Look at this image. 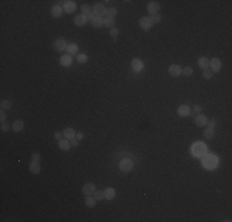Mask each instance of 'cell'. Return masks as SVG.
<instances>
[{
    "mask_svg": "<svg viewBox=\"0 0 232 222\" xmlns=\"http://www.w3.org/2000/svg\"><path fill=\"white\" fill-rule=\"evenodd\" d=\"M201 163H202V167L207 170H212L217 167L219 164V158L215 154H205L204 157H201Z\"/></svg>",
    "mask_w": 232,
    "mask_h": 222,
    "instance_id": "obj_1",
    "label": "cell"
},
{
    "mask_svg": "<svg viewBox=\"0 0 232 222\" xmlns=\"http://www.w3.org/2000/svg\"><path fill=\"white\" fill-rule=\"evenodd\" d=\"M206 153H207V147H206L205 143H202V142H195V143L192 146V154H193L194 157L201 158V157H204Z\"/></svg>",
    "mask_w": 232,
    "mask_h": 222,
    "instance_id": "obj_2",
    "label": "cell"
},
{
    "mask_svg": "<svg viewBox=\"0 0 232 222\" xmlns=\"http://www.w3.org/2000/svg\"><path fill=\"white\" fill-rule=\"evenodd\" d=\"M119 167L122 173H130L133 169V162L130 158H122L120 160Z\"/></svg>",
    "mask_w": 232,
    "mask_h": 222,
    "instance_id": "obj_3",
    "label": "cell"
},
{
    "mask_svg": "<svg viewBox=\"0 0 232 222\" xmlns=\"http://www.w3.org/2000/svg\"><path fill=\"white\" fill-rule=\"evenodd\" d=\"M138 25H140V27H141L142 30H144V31L149 30V29L153 26V24H152L151 19H149L148 16H143V17H141V19H140V21H138Z\"/></svg>",
    "mask_w": 232,
    "mask_h": 222,
    "instance_id": "obj_4",
    "label": "cell"
},
{
    "mask_svg": "<svg viewBox=\"0 0 232 222\" xmlns=\"http://www.w3.org/2000/svg\"><path fill=\"white\" fill-rule=\"evenodd\" d=\"M67 41L64 38H58L53 42V48L57 51V52H63L64 50H67Z\"/></svg>",
    "mask_w": 232,
    "mask_h": 222,
    "instance_id": "obj_5",
    "label": "cell"
},
{
    "mask_svg": "<svg viewBox=\"0 0 232 222\" xmlns=\"http://www.w3.org/2000/svg\"><path fill=\"white\" fill-rule=\"evenodd\" d=\"M92 12L95 15V16H102V15H105V12H106V9H105V6H104V4H95L94 6H93V9H92Z\"/></svg>",
    "mask_w": 232,
    "mask_h": 222,
    "instance_id": "obj_6",
    "label": "cell"
},
{
    "mask_svg": "<svg viewBox=\"0 0 232 222\" xmlns=\"http://www.w3.org/2000/svg\"><path fill=\"white\" fill-rule=\"evenodd\" d=\"M131 67H132L133 72L140 73V72L144 68V63H143L142 59H140V58H133L132 62H131Z\"/></svg>",
    "mask_w": 232,
    "mask_h": 222,
    "instance_id": "obj_7",
    "label": "cell"
},
{
    "mask_svg": "<svg viewBox=\"0 0 232 222\" xmlns=\"http://www.w3.org/2000/svg\"><path fill=\"white\" fill-rule=\"evenodd\" d=\"M82 192L85 195V196H90L95 192V185L93 183H87L85 185H83L82 188Z\"/></svg>",
    "mask_w": 232,
    "mask_h": 222,
    "instance_id": "obj_8",
    "label": "cell"
},
{
    "mask_svg": "<svg viewBox=\"0 0 232 222\" xmlns=\"http://www.w3.org/2000/svg\"><path fill=\"white\" fill-rule=\"evenodd\" d=\"M77 9V4L73 0H68L63 4V10L66 11L67 14H73Z\"/></svg>",
    "mask_w": 232,
    "mask_h": 222,
    "instance_id": "obj_9",
    "label": "cell"
},
{
    "mask_svg": "<svg viewBox=\"0 0 232 222\" xmlns=\"http://www.w3.org/2000/svg\"><path fill=\"white\" fill-rule=\"evenodd\" d=\"M190 107H189V105H180L179 107H178V110H177V114L180 116V117H185V116H189L190 115Z\"/></svg>",
    "mask_w": 232,
    "mask_h": 222,
    "instance_id": "obj_10",
    "label": "cell"
},
{
    "mask_svg": "<svg viewBox=\"0 0 232 222\" xmlns=\"http://www.w3.org/2000/svg\"><path fill=\"white\" fill-rule=\"evenodd\" d=\"M159 9H161V5L157 1H149L148 5H147V10H148V12L151 15L152 14H157L159 11Z\"/></svg>",
    "mask_w": 232,
    "mask_h": 222,
    "instance_id": "obj_11",
    "label": "cell"
},
{
    "mask_svg": "<svg viewBox=\"0 0 232 222\" xmlns=\"http://www.w3.org/2000/svg\"><path fill=\"white\" fill-rule=\"evenodd\" d=\"M88 22V19H87V15H84V14H78L75 17H74V24L77 25V26H84L85 24Z\"/></svg>",
    "mask_w": 232,
    "mask_h": 222,
    "instance_id": "obj_12",
    "label": "cell"
},
{
    "mask_svg": "<svg viewBox=\"0 0 232 222\" xmlns=\"http://www.w3.org/2000/svg\"><path fill=\"white\" fill-rule=\"evenodd\" d=\"M168 72H169V74L172 75V77H179L180 74H182V68H180V65H178V64H172L169 68H168Z\"/></svg>",
    "mask_w": 232,
    "mask_h": 222,
    "instance_id": "obj_13",
    "label": "cell"
},
{
    "mask_svg": "<svg viewBox=\"0 0 232 222\" xmlns=\"http://www.w3.org/2000/svg\"><path fill=\"white\" fill-rule=\"evenodd\" d=\"M209 67L211 68L212 72L217 73V72L221 69V61H220L219 58H212V59L210 61V63H209Z\"/></svg>",
    "mask_w": 232,
    "mask_h": 222,
    "instance_id": "obj_14",
    "label": "cell"
},
{
    "mask_svg": "<svg viewBox=\"0 0 232 222\" xmlns=\"http://www.w3.org/2000/svg\"><path fill=\"white\" fill-rule=\"evenodd\" d=\"M72 63H73V59H72V56H69V54H63L59 58V64L62 67H70Z\"/></svg>",
    "mask_w": 232,
    "mask_h": 222,
    "instance_id": "obj_15",
    "label": "cell"
},
{
    "mask_svg": "<svg viewBox=\"0 0 232 222\" xmlns=\"http://www.w3.org/2000/svg\"><path fill=\"white\" fill-rule=\"evenodd\" d=\"M207 117L205 116V115H201V114H198V116L195 117V125L199 127H204L206 126V124H207Z\"/></svg>",
    "mask_w": 232,
    "mask_h": 222,
    "instance_id": "obj_16",
    "label": "cell"
},
{
    "mask_svg": "<svg viewBox=\"0 0 232 222\" xmlns=\"http://www.w3.org/2000/svg\"><path fill=\"white\" fill-rule=\"evenodd\" d=\"M75 135H77V132H75V130L72 128V127H67V128L63 130V136L66 137L67 139H73V138H75Z\"/></svg>",
    "mask_w": 232,
    "mask_h": 222,
    "instance_id": "obj_17",
    "label": "cell"
},
{
    "mask_svg": "<svg viewBox=\"0 0 232 222\" xmlns=\"http://www.w3.org/2000/svg\"><path fill=\"white\" fill-rule=\"evenodd\" d=\"M62 14H63V7L61 5H54L52 7V10H51V15L53 17H61Z\"/></svg>",
    "mask_w": 232,
    "mask_h": 222,
    "instance_id": "obj_18",
    "label": "cell"
},
{
    "mask_svg": "<svg viewBox=\"0 0 232 222\" xmlns=\"http://www.w3.org/2000/svg\"><path fill=\"white\" fill-rule=\"evenodd\" d=\"M90 24H92V26H93V27L100 29V27H102V26H104V19H102V17H100V16H94V19L90 21Z\"/></svg>",
    "mask_w": 232,
    "mask_h": 222,
    "instance_id": "obj_19",
    "label": "cell"
},
{
    "mask_svg": "<svg viewBox=\"0 0 232 222\" xmlns=\"http://www.w3.org/2000/svg\"><path fill=\"white\" fill-rule=\"evenodd\" d=\"M116 196V191L114 188H106L105 191H104V197L106 200H112L114 197Z\"/></svg>",
    "mask_w": 232,
    "mask_h": 222,
    "instance_id": "obj_20",
    "label": "cell"
},
{
    "mask_svg": "<svg viewBox=\"0 0 232 222\" xmlns=\"http://www.w3.org/2000/svg\"><path fill=\"white\" fill-rule=\"evenodd\" d=\"M30 172L32 173V174H38L40 172H41V165H40V162H35V160H32L31 163H30Z\"/></svg>",
    "mask_w": 232,
    "mask_h": 222,
    "instance_id": "obj_21",
    "label": "cell"
},
{
    "mask_svg": "<svg viewBox=\"0 0 232 222\" xmlns=\"http://www.w3.org/2000/svg\"><path fill=\"white\" fill-rule=\"evenodd\" d=\"M209 63H210V59L207 58V57H200L199 59H198V65H199V68H201L202 70L204 69H206V68H209Z\"/></svg>",
    "mask_w": 232,
    "mask_h": 222,
    "instance_id": "obj_22",
    "label": "cell"
},
{
    "mask_svg": "<svg viewBox=\"0 0 232 222\" xmlns=\"http://www.w3.org/2000/svg\"><path fill=\"white\" fill-rule=\"evenodd\" d=\"M58 147H59V149H62V151H69V148L72 147L70 141H67V138L66 139H59V141H58Z\"/></svg>",
    "mask_w": 232,
    "mask_h": 222,
    "instance_id": "obj_23",
    "label": "cell"
},
{
    "mask_svg": "<svg viewBox=\"0 0 232 222\" xmlns=\"http://www.w3.org/2000/svg\"><path fill=\"white\" fill-rule=\"evenodd\" d=\"M24 121L22 120H16L14 124H12V130L15 131V132H21L22 130H24Z\"/></svg>",
    "mask_w": 232,
    "mask_h": 222,
    "instance_id": "obj_24",
    "label": "cell"
},
{
    "mask_svg": "<svg viewBox=\"0 0 232 222\" xmlns=\"http://www.w3.org/2000/svg\"><path fill=\"white\" fill-rule=\"evenodd\" d=\"M67 52H68L69 56L77 54V52H78V46H77L75 43H69V45L67 46Z\"/></svg>",
    "mask_w": 232,
    "mask_h": 222,
    "instance_id": "obj_25",
    "label": "cell"
},
{
    "mask_svg": "<svg viewBox=\"0 0 232 222\" xmlns=\"http://www.w3.org/2000/svg\"><path fill=\"white\" fill-rule=\"evenodd\" d=\"M204 136L206 139H212L214 136H215V128H211V127H207L205 131H204Z\"/></svg>",
    "mask_w": 232,
    "mask_h": 222,
    "instance_id": "obj_26",
    "label": "cell"
},
{
    "mask_svg": "<svg viewBox=\"0 0 232 222\" xmlns=\"http://www.w3.org/2000/svg\"><path fill=\"white\" fill-rule=\"evenodd\" d=\"M104 26L112 29V27L115 26V19H114V17H107V16H106V19H104Z\"/></svg>",
    "mask_w": 232,
    "mask_h": 222,
    "instance_id": "obj_27",
    "label": "cell"
},
{
    "mask_svg": "<svg viewBox=\"0 0 232 222\" xmlns=\"http://www.w3.org/2000/svg\"><path fill=\"white\" fill-rule=\"evenodd\" d=\"M105 15H106L107 17H114V19H115V16L117 15V10H116L115 7H109V9H106Z\"/></svg>",
    "mask_w": 232,
    "mask_h": 222,
    "instance_id": "obj_28",
    "label": "cell"
},
{
    "mask_svg": "<svg viewBox=\"0 0 232 222\" xmlns=\"http://www.w3.org/2000/svg\"><path fill=\"white\" fill-rule=\"evenodd\" d=\"M95 204H97V200H95V197H92V196H87V199H85V205H87L88 207H94V206H95Z\"/></svg>",
    "mask_w": 232,
    "mask_h": 222,
    "instance_id": "obj_29",
    "label": "cell"
},
{
    "mask_svg": "<svg viewBox=\"0 0 232 222\" xmlns=\"http://www.w3.org/2000/svg\"><path fill=\"white\" fill-rule=\"evenodd\" d=\"M149 19H151V21H152V24L154 25V24H158V22H161V20H162V16L157 12V14H152L151 16H149Z\"/></svg>",
    "mask_w": 232,
    "mask_h": 222,
    "instance_id": "obj_30",
    "label": "cell"
},
{
    "mask_svg": "<svg viewBox=\"0 0 232 222\" xmlns=\"http://www.w3.org/2000/svg\"><path fill=\"white\" fill-rule=\"evenodd\" d=\"M11 105H12L11 100L5 99V100H2V101H1V110H9V109L11 107Z\"/></svg>",
    "mask_w": 232,
    "mask_h": 222,
    "instance_id": "obj_31",
    "label": "cell"
},
{
    "mask_svg": "<svg viewBox=\"0 0 232 222\" xmlns=\"http://www.w3.org/2000/svg\"><path fill=\"white\" fill-rule=\"evenodd\" d=\"M77 62L78 63H87L88 62V56L87 54H83V53H79L78 56H77Z\"/></svg>",
    "mask_w": 232,
    "mask_h": 222,
    "instance_id": "obj_32",
    "label": "cell"
},
{
    "mask_svg": "<svg viewBox=\"0 0 232 222\" xmlns=\"http://www.w3.org/2000/svg\"><path fill=\"white\" fill-rule=\"evenodd\" d=\"M212 75H214V72H212L211 69H209V68L204 69V72H202V77H204L205 79H211Z\"/></svg>",
    "mask_w": 232,
    "mask_h": 222,
    "instance_id": "obj_33",
    "label": "cell"
},
{
    "mask_svg": "<svg viewBox=\"0 0 232 222\" xmlns=\"http://www.w3.org/2000/svg\"><path fill=\"white\" fill-rule=\"evenodd\" d=\"M80 10H82V12H83L84 15H88V14L92 12V7H90L88 4H83V5L80 6Z\"/></svg>",
    "mask_w": 232,
    "mask_h": 222,
    "instance_id": "obj_34",
    "label": "cell"
},
{
    "mask_svg": "<svg viewBox=\"0 0 232 222\" xmlns=\"http://www.w3.org/2000/svg\"><path fill=\"white\" fill-rule=\"evenodd\" d=\"M193 72H194V70H193V68H192V67H189V65H188V67H185L184 69H182V73H183L185 77H190V75L193 74Z\"/></svg>",
    "mask_w": 232,
    "mask_h": 222,
    "instance_id": "obj_35",
    "label": "cell"
},
{
    "mask_svg": "<svg viewBox=\"0 0 232 222\" xmlns=\"http://www.w3.org/2000/svg\"><path fill=\"white\" fill-rule=\"evenodd\" d=\"M94 197H95V200H97V201L102 200V199H104V191L97 190L95 192H94Z\"/></svg>",
    "mask_w": 232,
    "mask_h": 222,
    "instance_id": "obj_36",
    "label": "cell"
},
{
    "mask_svg": "<svg viewBox=\"0 0 232 222\" xmlns=\"http://www.w3.org/2000/svg\"><path fill=\"white\" fill-rule=\"evenodd\" d=\"M119 33H120V31H119V29H117V27H112V29H110V36H111V37L117 38Z\"/></svg>",
    "mask_w": 232,
    "mask_h": 222,
    "instance_id": "obj_37",
    "label": "cell"
},
{
    "mask_svg": "<svg viewBox=\"0 0 232 222\" xmlns=\"http://www.w3.org/2000/svg\"><path fill=\"white\" fill-rule=\"evenodd\" d=\"M1 131L2 132H9V130H10V125L7 124V122H1Z\"/></svg>",
    "mask_w": 232,
    "mask_h": 222,
    "instance_id": "obj_38",
    "label": "cell"
},
{
    "mask_svg": "<svg viewBox=\"0 0 232 222\" xmlns=\"http://www.w3.org/2000/svg\"><path fill=\"white\" fill-rule=\"evenodd\" d=\"M207 127H211V128H215V126H216V120L215 119H212V120H210V121H207Z\"/></svg>",
    "mask_w": 232,
    "mask_h": 222,
    "instance_id": "obj_39",
    "label": "cell"
},
{
    "mask_svg": "<svg viewBox=\"0 0 232 222\" xmlns=\"http://www.w3.org/2000/svg\"><path fill=\"white\" fill-rule=\"evenodd\" d=\"M193 110L195 111V114H200V112H201V110H202V107H201V105H194Z\"/></svg>",
    "mask_w": 232,
    "mask_h": 222,
    "instance_id": "obj_40",
    "label": "cell"
},
{
    "mask_svg": "<svg viewBox=\"0 0 232 222\" xmlns=\"http://www.w3.org/2000/svg\"><path fill=\"white\" fill-rule=\"evenodd\" d=\"M70 144H72V147H77L79 144V139H77V138L70 139Z\"/></svg>",
    "mask_w": 232,
    "mask_h": 222,
    "instance_id": "obj_41",
    "label": "cell"
},
{
    "mask_svg": "<svg viewBox=\"0 0 232 222\" xmlns=\"http://www.w3.org/2000/svg\"><path fill=\"white\" fill-rule=\"evenodd\" d=\"M40 158H41L40 153H33L32 154V160H35V162H40Z\"/></svg>",
    "mask_w": 232,
    "mask_h": 222,
    "instance_id": "obj_42",
    "label": "cell"
},
{
    "mask_svg": "<svg viewBox=\"0 0 232 222\" xmlns=\"http://www.w3.org/2000/svg\"><path fill=\"white\" fill-rule=\"evenodd\" d=\"M0 120H1V122H5V120H6V114H5V111H1V114H0Z\"/></svg>",
    "mask_w": 232,
    "mask_h": 222,
    "instance_id": "obj_43",
    "label": "cell"
},
{
    "mask_svg": "<svg viewBox=\"0 0 232 222\" xmlns=\"http://www.w3.org/2000/svg\"><path fill=\"white\" fill-rule=\"evenodd\" d=\"M75 136H77V139H79V141L84 138V133H83V132H77V135H75Z\"/></svg>",
    "mask_w": 232,
    "mask_h": 222,
    "instance_id": "obj_44",
    "label": "cell"
},
{
    "mask_svg": "<svg viewBox=\"0 0 232 222\" xmlns=\"http://www.w3.org/2000/svg\"><path fill=\"white\" fill-rule=\"evenodd\" d=\"M94 16H95V15H94L93 12H90V14H88V15H87V19H88V21H92V20L94 19Z\"/></svg>",
    "mask_w": 232,
    "mask_h": 222,
    "instance_id": "obj_45",
    "label": "cell"
},
{
    "mask_svg": "<svg viewBox=\"0 0 232 222\" xmlns=\"http://www.w3.org/2000/svg\"><path fill=\"white\" fill-rule=\"evenodd\" d=\"M54 138H56L57 141H59V139H62V135H61L59 132H56V133H54Z\"/></svg>",
    "mask_w": 232,
    "mask_h": 222,
    "instance_id": "obj_46",
    "label": "cell"
}]
</instances>
